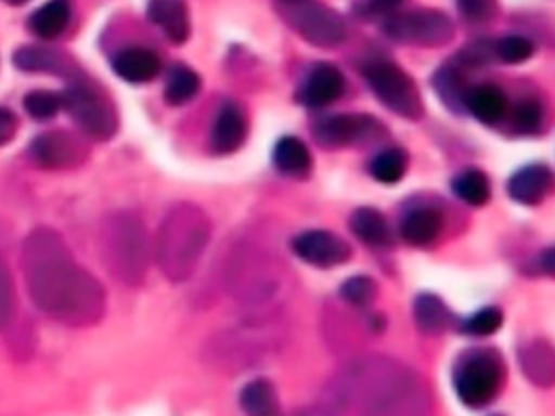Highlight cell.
<instances>
[{"mask_svg":"<svg viewBox=\"0 0 555 416\" xmlns=\"http://www.w3.org/2000/svg\"><path fill=\"white\" fill-rule=\"evenodd\" d=\"M544 123V106L535 98H525L514 108V126L522 134H533Z\"/></svg>","mask_w":555,"mask_h":416,"instance_id":"obj_36","label":"cell"},{"mask_svg":"<svg viewBox=\"0 0 555 416\" xmlns=\"http://www.w3.org/2000/svg\"><path fill=\"white\" fill-rule=\"evenodd\" d=\"M24 110L33 117V119H39V121H46V119H52L61 108V93H54V91H46V89H37V91H30L24 95Z\"/></svg>","mask_w":555,"mask_h":416,"instance_id":"obj_33","label":"cell"},{"mask_svg":"<svg viewBox=\"0 0 555 416\" xmlns=\"http://www.w3.org/2000/svg\"><path fill=\"white\" fill-rule=\"evenodd\" d=\"M384 32L392 41L423 48H440L453 39V22L440 9H414L399 15H388Z\"/></svg>","mask_w":555,"mask_h":416,"instance_id":"obj_8","label":"cell"},{"mask_svg":"<svg viewBox=\"0 0 555 416\" xmlns=\"http://www.w3.org/2000/svg\"><path fill=\"white\" fill-rule=\"evenodd\" d=\"M533 54V43L522 35H507L499 41H494V58L516 65L525 63Z\"/></svg>","mask_w":555,"mask_h":416,"instance_id":"obj_35","label":"cell"},{"mask_svg":"<svg viewBox=\"0 0 555 416\" xmlns=\"http://www.w3.org/2000/svg\"><path fill=\"white\" fill-rule=\"evenodd\" d=\"M414 321L418 329L427 336H438L449 329L453 314L444 301L434 292H421L414 299Z\"/></svg>","mask_w":555,"mask_h":416,"instance_id":"obj_25","label":"cell"},{"mask_svg":"<svg viewBox=\"0 0 555 416\" xmlns=\"http://www.w3.org/2000/svg\"><path fill=\"white\" fill-rule=\"evenodd\" d=\"M321 416H431V392L421 373L388 355L347 360L321 388Z\"/></svg>","mask_w":555,"mask_h":416,"instance_id":"obj_1","label":"cell"},{"mask_svg":"<svg viewBox=\"0 0 555 416\" xmlns=\"http://www.w3.org/2000/svg\"><path fill=\"white\" fill-rule=\"evenodd\" d=\"M503 377L505 364L494 349H473L457 360L453 386L464 405L483 407L499 394Z\"/></svg>","mask_w":555,"mask_h":416,"instance_id":"obj_6","label":"cell"},{"mask_svg":"<svg viewBox=\"0 0 555 416\" xmlns=\"http://www.w3.org/2000/svg\"><path fill=\"white\" fill-rule=\"evenodd\" d=\"M247 136V115L236 102H223L215 123H212V134L210 143L217 154H232L236 152Z\"/></svg>","mask_w":555,"mask_h":416,"instance_id":"obj_15","label":"cell"},{"mask_svg":"<svg viewBox=\"0 0 555 416\" xmlns=\"http://www.w3.org/2000/svg\"><path fill=\"white\" fill-rule=\"evenodd\" d=\"M369 171H371V176L377 182H384V184L399 182L405 176V171H408V154H405V150H401V147L382 150L371 160Z\"/></svg>","mask_w":555,"mask_h":416,"instance_id":"obj_31","label":"cell"},{"mask_svg":"<svg viewBox=\"0 0 555 416\" xmlns=\"http://www.w3.org/2000/svg\"><path fill=\"white\" fill-rule=\"evenodd\" d=\"M453 193L470 206H483L490 202V180L479 169H464L453 180Z\"/></svg>","mask_w":555,"mask_h":416,"instance_id":"obj_30","label":"cell"},{"mask_svg":"<svg viewBox=\"0 0 555 416\" xmlns=\"http://www.w3.org/2000/svg\"><path fill=\"white\" fill-rule=\"evenodd\" d=\"M238 405L245 416H284L278 401V392L273 384L264 377L243 386L238 394Z\"/></svg>","mask_w":555,"mask_h":416,"instance_id":"obj_23","label":"cell"},{"mask_svg":"<svg viewBox=\"0 0 555 416\" xmlns=\"http://www.w3.org/2000/svg\"><path fill=\"white\" fill-rule=\"evenodd\" d=\"M466 110L486 126H494L505 117L507 98L494 84H479L466 95Z\"/></svg>","mask_w":555,"mask_h":416,"instance_id":"obj_21","label":"cell"},{"mask_svg":"<svg viewBox=\"0 0 555 416\" xmlns=\"http://www.w3.org/2000/svg\"><path fill=\"white\" fill-rule=\"evenodd\" d=\"M100 256L111 275L128 286L145 280L150 240L143 221L132 212H113L100 225Z\"/></svg>","mask_w":555,"mask_h":416,"instance_id":"obj_4","label":"cell"},{"mask_svg":"<svg viewBox=\"0 0 555 416\" xmlns=\"http://www.w3.org/2000/svg\"><path fill=\"white\" fill-rule=\"evenodd\" d=\"M199 87H202V78L197 76V72L178 63L169 69L163 93L171 106H182L199 93Z\"/></svg>","mask_w":555,"mask_h":416,"instance_id":"obj_28","label":"cell"},{"mask_svg":"<svg viewBox=\"0 0 555 416\" xmlns=\"http://www.w3.org/2000/svg\"><path fill=\"white\" fill-rule=\"evenodd\" d=\"M72 20V6L67 0H48L28 17V28L41 39L59 37Z\"/></svg>","mask_w":555,"mask_h":416,"instance_id":"obj_26","label":"cell"},{"mask_svg":"<svg viewBox=\"0 0 555 416\" xmlns=\"http://www.w3.org/2000/svg\"><path fill=\"white\" fill-rule=\"evenodd\" d=\"M291 26L301 35L312 46L319 48H334L345 41L347 37V24L343 15L314 0L297 2L293 9L286 13Z\"/></svg>","mask_w":555,"mask_h":416,"instance_id":"obj_10","label":"cell"},{"mask_svg":"<svg viewBox=\"0 0 555 416\" xmlns=\"http://www.w3.org/2000/svg\"><path fill=\"white\" fill-rule=\"evenodd\" d=\"M551 184H553L551 167L544 162H533V165L520 167L507 180V193L518 204L538 206L548 195Z\"/></svg>","mask_w":555,"mask_h":416,"instance_id":"obj_16","label":"cell"},{"mask_svg":"<svg viewBox=\"0 0 555 416\" xmlns=\"http://www.w3.org/2000/svg\"><path fill=\"white\" fill-rule=\"evenodd\" d=\"M210 240V219L195 204L173 206L156 234V262L169 282L189 280Z\"/></svg>","mask_w":555,"mask_h":416,"instance_id":"obj_3","label":"cell"},{"mask_svg":"<svg viewBox=\"0 0 555 416\" xmlns=\"http://www.w3.org/2000/svg\"><path fill=\"white\" fill-rule=\"evenodd\" d=\"M364 78L377 100L405 119L423 115V102L414 80L392 61H375L364 67Z\"/></svg>","mask_w":555,"mask_h":416,"instance_id":"obj_7","label":"cell"},{"mask_svg":"<svg viewBox=\"0 0 555 416\" xmlns=\"http://www.w3.org/2000/svg\"><path fill=\"white\" fill-rule=\"evenodd\" d=\"M286 4H297V2H306V0H284Z\"/></svg>","mask_w":555,"mask_h":416,"instance_id":"obj_44","label":"cell"},{"mask_svg":"<svg viewBox=\"0 0 555 416\" xmlns=\"http://www.w3.org/2000/svg\"><path fill=\"white\" fill-rule=\"evenodd\" d=\"M349 225H351V232L366 245L371 247H379V245H386L390 234H388V223H386V217L375 210V208H358L353 210L351 219H349Z\"/></svg>","mask_w":555,"mask_h":416,"instance_id":"obj_27","label":"cell"},{"mask_svg":"<svg viewBox=\"0 0 555 416\" xmlns=\"http://www.w3.org/2000/svg\"><path fill=\"white\" fill-rule=\"evenodd\" d=\"M553 258H555V253H553V249H546L542 256H540V264L544 266V271L551 275L553 273Z\"/></svg>","mask_w":555,"mask_h":416,"instance_id":"obj_42","label":"cell"},{"mask_svg":"<svg viewBox=\"0 0 555 416\" xmlns=\"http://www.w3.org/2000/svg\"><path fill=\"white\" fill-rule=\"evenodd\" d=\"M382 132V126L371 115L345 113L321 119L314 126V136L323 147H351L375 139Z\"/></svg>","mask_w":555,"mask_h":416,"instance_id":"obj_12","label":"cell"},{"mask_svg":"<svg viewBox=\"0 0 555 416\" xmlns=\"http://www.w3.org/2000/svg\"><path fill=\"white\" fill-rule=\"evenodd\" d=\"M61 104L87 136L106 141L117 132L115 106L89 78L72 76L61 93Z\"/></svg>","mask_w":555,"mask_h":416,"instance_id":"obj_5","label":"cell"},{"mask_svg":"<svg viewBox=\"0 0 555 416\" xmlns=\"http://www.w3.org/2000/svg\"><path fill=\"white\" fill-rule=\"evenodd\" d=\"M269 260L271 258H264L262 253L251 249L238 251L230 275L236 299L249 306H258L267 303L275 295V290L280 288V275L269 264Z\"/></svg>","mask_w":555,"mask_h":416,"instance_id":"obj_9","label":"cell"},{"mask_svg":"<svg viewBox=\"0 0 555 416\" xmlns=\"http://www.w3.org/2000/svg\"><path fill=\"white\" fill-rule=\"evenodd\" d=\"M17 132V117L13 110L0 106V145H7Z\"/></svg>","mask_w":555,"mask_h":416,"instance_id":"obj_40","label":"cell"},{"mask_svg":"<svg viewBox=\"0 0 555 416\" xmlns=\"http://www.w3.org/2000/svg\"><path fill=\"white\" fill-rule=\"evenodd\" d=\"M273 165L288 178H306L312 169V156L297 136H282L273 147Z\"/></svg>","mask_w":555,"mask_h":416,"instance_id":"obj_24","label":"cell"},{"mask_svg":"<svg viewBox=\"0 0 555 416\" xmlns=\"http://www.w3.org/2000/svg\"><path fill=\"white\" fill-rule=\"evenodd\" d=\"M503 325V312L496 306L479 308L473 316L464 318L460 325V332L468 336H490Z\"/></svg>","mask_w":555,"mask_h":416,"instance_id":"obj_34","label":"cell"},{"mask_svg":"<svg viewBox=\"0 0 555 416\" xmlns=\"http://www.w3.org/2000/svg\"><path fill=\"white\" fill-rule=\"evenodd\" d=\"M434 87L449 108L453 110L466 108V95L470 89L457 67H440L434 76Z\"/></svg>","mask_w":555,"mask_h":416,"instance_id":"obj_29","label":"cell"},{"mask_svg":"<svg viewBox=\"0 0 555 416\" xmlns=\"http://www.w3.org/2000/svg\"><path fill=\"white\" fill-rule=\"evenodd\" d=\"M460 15L470 24L490 22L496 13V0H455Z\"/></svg>","mask_w":555,"mask_h":416,"instance_id":"obj_38","label":"cell"},{"mask_svg":"<svg viewBox=\"0 0 555 416\" xmlns=\"http://www.w3.org/2000/svg\"><path fill=\"white\" fill-rule=\"evenodd\" d=\"M4 2H9V4L17 6V4H24V2H28V0H4Z\"/></svg>","mask_w":555,"mask_h":416,"instance_id":"obj_43","label":"cell"},{"mask_svg":"<svg viewBox=\"0 0 555 416\" xmlns=\"http://www.w3.org/2000/svg\"><path fill=\"white\" fill-rule=\"evenodd\" d=\"M494 58V41H475L460 52V61L473 67L486 65Z\"/></svg>","mask_w":555,"mask_h":416,"instance_id":"obj_39","label":"cell"},{"mask_svg":"<svg viewBox=\"0 0 555 416\" xmlns=\"http://www.w3.org/2000/svg\"><path fill=\"white\" fill-rule=\"evenodd\" d=\"M113 69L126 82L143 84V82H150L158 76L160 61L147 48H126V50H119L115 54Z\"/></svg>","mask_w":555,"mask_h":416,"instance_id":"obj_19","label":"cell"},{"mask_svg":"<svg viewBox=\"0 0 555 416\" xmlns=\"http://www.w3.org/2000/svg\"><path fill=\"white\" fill-rule=\"evenodd\" d=\"M13 63L22 72H43V74H56V76H69V78L78 74V69L69 56H65L59 50L39 48V46L20 48L13 54Z\"/></svg>","mask_w":555,"mask_h":416,"instance_id":"obj_18","label":"cell"},{"mask_svg":"<svg viewBox=\"0 0 555 416\" xmlns=\"http://www.w3.org/2000/svg\"><path fill=\"white\" fill-rule=\"evenodd\" d=\"M340 299L353 308H366L377 297V284L369 275H353L340 284Z\"/></svg>","mask_w":555,"mask_h":416,"instance_id":"obj_32","label":"cell"},{"mask_svg":"<svg viewBox=\"0 0 555 416\" xmlns=\"http://www.w3.org/2000/svg\"><path fill=\"white\" fill-rule=\"evenodd\" d=\"M442 230V214L436 208L421 206L410 210L401 221V236L410 245L425 247L438 238Z\"/></svg>","mask_w":555,"mask_h":416,"instance_id":"obj_22","label":"cell"},{"mask_svg":"<svg viewBox=\"0 0 555 416\" xmlns=\"http://www.w3.org/2000/svg\"><path fill=\"white\" fill-rule=\"evenodd\" d=\"M22 271L33 303L50 318L69 327H87L102 318V284L76 262L52 227H35L24 238Z\"/></svg>","mask_w":555,"mask_h":416,"instance_id":"obj_2","label":"cell"},{"mask_svg":"<svg viewBox=\"0 0 555 416\" xmlns=\"http://www.w3.org/2000/svg\"><path fill=\"white\" fill-rule=\"evenodd\" d=\"M343 89H345L343 72L332 63H317L308 72L299 89V100L310 108H321L336 102L343 95Z\"/></svg>","mask_w":555,"mask_h":416,"instance_id":"obj_14","label":"cell"},{"mask_svg":"<svg viewBox=\"0 0 555 416\" xmlns=\"http://www.w3.org/2000/svg\"><path fill=\"white\" fill-rule=\"evenodd\" d=\"M518 360H520V366H522L525 375L535 386L548 388L553 384V379H555V355H553V347H551L548 340L535 338V340L522 344L520 351H518Z\"/></svg>","mask_w":555,"mask_h":416,"instance_id":"obj_20","label":"cell"},{"mask_svg":"<svg viewBox=\"0 0 555 416\" xmlns=\"http://www.w3.org/2000/svg\"><path fill=\"white\" fill-rule=\"evenodd\" d=\"M147 20L158 26L171 43H184L189 37V11L184 0H150Z\"/></svg>","mask_w":555,"mask_h":416,"instance_id":"obj_17","label":"cell"},{"mask_svg":"<svg viewBox=\"0 0 555 416\" xmlns=\"http://www.w3.org/2000/svg\"><path fill=\"white\" fill-rule=\"evenodd\" d=\"M28 154L41 169H72L87 158V145L74 132L50 130L35 136Z\"/></svg>","mask_w":555,"mask_h":416,"instance_id":"obj_11","label":"cell"},{"mask_svg":"<svg viewBox=\"0 0 555 416\" xmlns=\"http://www.w3.org/2000/svg\"><path fill=\"white\" fill-rule=\"evenodd\" d=\"M291 247L297 258L319 269L338 266L351 256V247L327 230H306L293 238Z\"/></svg>","mask_w":555,"mask_h":416,"instance_id":"obj_13","label":"cell"},{"mask_svg":"<svg viewBox=\"0 0 555 416\" xmlns=\"http://www.w3.org/2000/svg\"><path fill=\"white\" fill-rule=\"evenodd\" d=\"M405 0H366L364 11L369 15H392Z\"/></svg>","mask_w":555,"mask_h":416,"instance_id":"obj_41","label":"cell"},{"mask_svg":"<svg viewBox=\"0 0 555 416\" xmlns=\"http://www.w3.org/2000/svg\"><path fill=\"white\" fill-rule=\"evenodd\" d=\"M15 314V288L9 273V266L4 264L0 256V332L9 327Z\"/></svg>","mask_w":555,"mask_h":416,"instance_id":"obj_37","label":"cell"}]
</instances>
